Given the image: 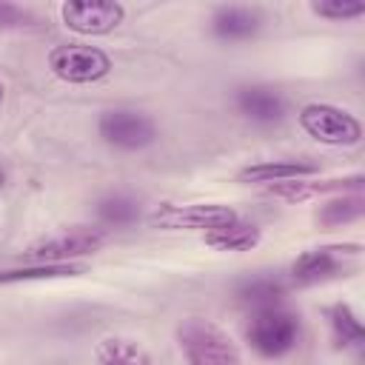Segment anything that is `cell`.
<instances>
[{"instance_id":"1","label":"cell","mask_w":365,"mask_h":365,"mask_svg":"<svg viewBox=\"0 0 365 365\" xmlns=\"http://www.w3.org/2000/svg\"><path fill=\"white\" fill-rule=\"evenodd\" d=\"M177 345L188 365H240L234 339L202 317H188L177 325Z\"/></svg>"},{"instance_id":"2","label":"cell","mask_w":365,"mask_h":365,"mask_svg":"<svg viewBox=\"0 0 365 365\" xmlns=\"http://www.w3.org/2000/svg\"><path fill=\"white\" fill-rule=\"evenodd\" d=\"M106 242H108V228L74 225V228H66L54 237H46V240L29 245L23 251V257L29 262H40V265H66V262H74L77 257H88V254L100 251Z\"/></svg>"},{"instance_id":"3","label":"cell","mask_w":365,"mask_h":365,"mask_svg":"<svg viewBox=\"0 0 365 365\" xmlns=\"http://www.w3.org/2000/svg\"><path fill=\"white\" fill-rule=\"evenodd\" d=\"M248 345L265 356V359H279L285 354L294 351L297 339H299V317L279 308H268V311H257L245 328Z\"/></svg>"},{"instance_id":"4","label":"cell","mask_w":365,"mask_h":365,"mask_svg":"<svg viewBox=\"0 0 365 365\" xmlns=\"http://www.w3.org/2000/svg\"><path fill=\"white\" fill-rule=\"evenodd\" d=\"M48 68L57 80L71 83V86H88L111 74L114 63L111 57L97 48V46H83V43H63L48 51Z\"/></svg>"},{"instance_id":"5","label":"cell","mask_w":365,"mask_h":365,"mask_svg":"<svg viewBox=\"0 0 365 365\" xmlns=\"http://www.w3.org/2000/svg\"><path fill=\"white\" fill-rule=\"evenodd\" d=\"M299 125H302V131L308 137H314L322 145L348 148V145H356L362 140L359 120L351 111L336 108L331 103H308V106H302Z\"/></svg>"},{"instance_id":"6","label":"cell","mask_w":365,"mask_h":365,"mask_svg":"<svg viewBox=\"0 0 365 365\" xmlns=\"http://www.w3.org/2000/svg\"><path fill=\"white\" fill-rule=\"evenodd\" d=\"M97 134L111 148L140 151L157 140V123L134 108H108L97 120Z\"/></svg>"},{"instance_id":"7","label":"cell","mask_w":365,"mask_h":365,"mask_svg":"<svg viewBox=\"0 0 365 365\" xmlns=\"http://www.w3.org/2000/svg\"><path fill=\"white\" fill-rule=\"evenodd\" d=\"M240 214L231 205L222 202H191V205H177V202H163L154 208V214L148 217V222L154 228H165V231H180V228H194V231H214L231 220H237Z\"/></svg>"},{"instance_id":"8","label":"cell","mask_w":365,"mask_h":365,"mask_svg":"<svg viewBox=\"0 0 365 365\" xmlns=\"http://www.w3.org/2000/svg\"><path fill=\"white\" fill-rule=\"evenodd\" d=\"M362 254V245L345 242V245H322L299 254L291 265V279L297 285H314L322 279L336 277L348 262H354Z\"/></svg>"},{"instance_id":"9","label":"cell","mask_w":365,"mask_h":365,"mask_svg":"<svg viewBox=\"0 0 365 365\" xmlns=\"http://www.w3.org/2000/svg\"><path fill=\"white\" fill-rule=\"evenodd\" d=\"M63 23L77 34H108L125 20V9L111 0H71L60 6Z\"/></svg>"},{"instance_id":"10","label":"cell","mask_w":365,"mask_h":365,"mask_svg":"<svg viewBox=\"0 0 365 365\" xmlns=\"http://www.w3.org/2000/svg\"><path fill=\"white\" fill-rule=\"evenodd\" d=\"M234 106H237V111H240L245 120H251V123H257V125H274V123H279V120L285 117V111H288L285 97H282L277 88L262 86V83L240 86V88L234 91Z\"/></svg>"},{"instance_id":"11","label":"cell","mask_w":365,"mask_h":365,"mask_svg":"<svg viewBox=\"0 0 365 365\" xmlns=\"http://www.w3.org/2000/svg\"><path fill=\"white\" fill-rule=\"evenodd\" d=\"M265 17L251 6H220L211 14V34L222 43H242L259 34Z\"/></svg>"},{"instance_id":"12","label":"cell","mask_w":365,"mask_h":365,"mask_svg":"<svg viewBox=\"0 0 365 365\" xmlns=\"http://www.w3.org/2000/svg\"><path fill=\"white\" fill-rule=\"evenodd\" d=\"M319 168L305 160H265L251 163L237 171V182L245 185H268V182H288V180H305L314 177Z\"/></svg>"},{"instance_id":"13","label":"cell","mask_w":365,"mask_h":365,"mask_svg":"<svg viewBox=\"0 0 365 365\" xmlns=\"http://www.w3.org/2000/svg\"><path fill=\"white\" fill-rule=\"evenodd\" d=\"M259 240H262V231L254 222H245L240 217L205 234V242L217 251H251L259 245Z\"/></svg>"},{"instance_id":"14","label":"cell","mask_w":365,"mask_h":365,"mask_svg":"<svg viewBox=\"0 0 365 365\" xmlns=\"http://www.w3.org/2000/svg\"><path fill=\"white\" fill-rule=\"evenodd\" d=\"M282 297H285V285L277 277H251L237 285V302L245 308H254V314L279 308Z\"/></svg>"},{"instance_id":"15","label":"cell","mask_w":365,"mask_h":365,"mask_svg":"<svg viewBox=\"0 0 365 365\" xmlns=\"http://www.w3.org/2000/svg\"><path fill=\"white\" fill-rule=\"evenodd\" d=\"M94 365H151V354L125 336H106L94 348Z\"/></svg>"},{"instance_id":"16","label":"cell","mask_w":365,"mask_h":365,"mask_svg":"<svg viewBox=\"0 0 365 365\" xmlns=\"http://www.w3.org/2000/svg\"><path fill=\"white\" fill-rule=\"evenodd\" d=\"M94 214L100 220V225L106 228H123V225H131L140 220V200L131 197V194H106L103 200H97L94 205Z\"/></svg>"},{"instance_id":"17","label":"cell","mask_w":365,"mask_h":365,"mask_svg":"<svg viewBox=\"0 0 365 365\" xmlns=\"http://www.w3.org/2000/svg\"><path fill=\"white\" fill-rule=\"evenodd\" d=\"M328 319H331L334 342H336L339 348H362V342H365V328H362L356 311H354L348 302L331 305Z\"/></svg>"},{"instance_id":"18","label":"cell","mask_w":365,"mask_h":365,"mask_svg":"<svg viewBox=\"0 0 365 365\" xmlns=\"http://www.w3.org/2000/svg\"><path fill=\"white\" fill-rule=\"evenodd\" d=\"M365 214V200L362 194H342L336 200H328L319 211H317V222L322 228H339L348 222H356Z\"/></svg>"},{"instance_id":"19","label":"cell","mask_w":365,"mask_h":365,"mask_svg":"<svg viewBox=\"0 0 365 365\" xmlns=\"http://www.w3.org/2000/svg\"><path fill=\"white\" fill-rule=\"evenodd\" d=\"M86 268L77 262H66V265H40V262H29L20 268H9L0 271V285L9 282H34V279H60V277H77Z\"/></svg>"},{"instance_id":"20","label":"cell","mask_w":365,"mask_h":365,"mask_svg":"<svg viewBox=\"0 0 365 365\" xmlns=\"http://www.w3.org/2000/svg\"><path fill=\"white\" fill-rule=\"evenodd\" d=\"M311 11L317 17L339 23V20L362 17L365 14V3H359V0H322V3H311Z\"/></svg>"},{"instance_id":"21","label":"cell","mask_w":365,"mask_h":365,"mask_svg":"<svg viewBox=\"0 0 365 365\" xmlns=\"http://www.w3.org/2000/svg\"><path fill=\"white\" fill-rule=\"evenodd\" d=\"M40 20L34 11L14 6V3H0V31H11V29H37Z\"/></svg>"},{"instance_id":"22","label":"cell","mask_w":365,"mask_h":365,"mask_svg":"<svg viewBox=\"0 0 365 365\" xmlns=\"http://www.w3.org/2000/svg\"><path fill=\"white\" fill-rule=\"evenodd\" d=\"M3 185H6V171L0 168V191H3Z\"/></svg>"},{"instance_id":"23","label":"cell","mask_w":365,"mask_h":365,"mask_svg":"<svg viewBox=\"0 0 365 365\" xmlns=\"http://www.w3.org/2000/svg\"><path fill=\"white\" fill-rule=\"evenodd\" d=\"M3 97H6V86H3V80H0V106H3Z\"/></svg>"}]
</instances>
